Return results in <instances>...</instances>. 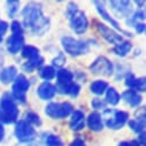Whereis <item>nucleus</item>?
<instances>
[{"mask_svg":"<svg viewBox=\"0 0 146 146\" xmlns=\"http://www.w3.org/2000/svg\"><path fill=\"white\" fill-rule=\"evenodd\" d=\"M119 146H131V144L129 141H122L119 144Z\"/></svg>","mask_w":146,"mask_h":146,"instance_id":"obj_41","label":"nucleus"},{"mask_svg":"<svg viewBox=\"0 0 146 146\" xmlns=\"http://www.w3.org/2000/svg\"><path fill=\"white\" fill-rule=\"evenodd\" d=\"M128 113L116 109H106L104 112V120L108 128L111 129H120L128 121Z\"/></svg>","mask_w":146,"mask_h":146,"instance_id":"obj_3","label":"nucleus"},{"mask_svg":"<svg viewBox=\"0 0 146 146\" xmlns=\"http://www.w3.org/2000/svg\"><path fill=\"white\" fill-rule=\"evenodd\" d=\"M40 54H39V50L37 47H35V46H24L23 50H22V56L28 59L29 61L36 59V58H38Z\"/></svg>","mask_w":146,"mask_h":146,"instance_id":"obj_23","label":"nucleus"},{"mask_svg":"<svg viewBox=\"0 0 146 146\" xmlns=\"http://www.w3.org/2000/svg\"><path fill=\"white\" fill-rule=\"evenodd\" d=\"M1 42H3V36L0 35V43H1Z\"/></svg>","mask_w":146,"mask_h":146,"instance_id":"obj_42","label":"nucleus"},{"mask_svg":"<svg viewBox=\"0 0 146 146\" xmlns=\"http://www.w3.org/2000/svg\"><path fill=\"white\" fill-rule=\"evenodd\" d=\"M19 6H20V3L19 1H7V11H8V15L11 17H13L15 15V13L19 11Z\"/></svg>","mask_w":146,"mask_h":146,"instance_id":"obj_30","label":"nucleus"},{"mask_svg":"<svg viewBox=\"0 0 146 146\" xmlns=\"http://www.w3.org/2000/svg\"><path fill=\"white\" fill-rule=\"evenodd\" d=\"M4 136H5V128H4L3 123H0V141L4 139Z\"/></svg>","mask_w":146,"mask_h":146,"instance_id":"obj_39","label":"nucleus"},{"mask_svg":"<svg viewBox=\"0 0 146 146\" xmlns=\"http://www.w3.org/2000/svg\"><path fill=\"white\" fill-rule=\"evenodd\" d=\"M88 127L92 131H100L104 128L101 115L98 112H92L88 117Z\"/></svg>","mask_w":146,"mask_h":146,"instance_id":"obj_18","label":"nucleus"},{"mask_svg":"<svg viewBox=\"0 0 146 146\" xmlns=\"http://www.w3.org/2000/svg\"><path fill=\"white\" fill-rule=\"evenodd\" d=\"M55 75L58 78V84H69V83H71L72 78H74L72 72L67 69H60Z\"/></svg>","mask_w":146,"mask_h":146,"instance_id":"obj_21","label":"nucleus"},{"mask_svg":"<svg viewBox=\"0 0 146 146\" xmlns=\"http://www.w3.org/2000/svg\"><path fill=\"white\" fill-rule=\"evenodd\" d=\"M121 99V96L114 88H109L106 90V102L111 104V105H117Z\"/></svg>","mask_w":146,"mask_h":146,"instance_id":"obj_24","label":"nucleus"},{"mask_svg":"<svg viewBox=\"0 0 146 146\" xmlns=\"http://www.w3.org/2000/svg\"><path fill=\"white\" fill-rule=\"evenodd\" d=\"M113 11L120 16H130L132 8L129 1H111Z\"/></svg>","mask_w":146,"mask_h":146,"instance_id":"obj_15","label":"nucleus"},{"mask_svg":"<svg viewBox=\"0 0 146 146\" xmlns=\"http://www.w3.org/2000/svg\"><path fill=\"white\" fill-rule=\"evenodd\" d=\"M55 74H56L55 69H54L53 67H51V66H45V67H43V68L39 70V76H40L43 80H45V81H51V80H53V78L55 77Z\"/></svg>","mask_w":146,"mask_h":146,"instance_id":"obj_26","label":"nucleus"},{"mask_svg":"<svg viewBox=\"0 0 146 146\" xmlns=\"http://www.w3.org/2000/svg\"><path fill=\"white\" fill-rule=\"evenodd\" d=\"M91 105H92V107L96 108V109H102V108H106V101H104V100H101V99H99V98L93 99L92 102H91Z\"/></svg>","mask_w":146,"mask_h":146,"instance_id":"obj_33","label":"nucleus"},{"mask_svg":"<svg viewBox=\"0 0 146 146\" xmlns=\"http://www.w3.org/2000/svg\"><path fill=\"white\" fill-rule=\"evenodd\" d=\"M22 16L24 27L36 35H43L50 28V20L43 15L42 7L38 4H28L22 11Z\"/></svg>","mask_w":146,"mask_h":146,"instance_id":"obj_1","label":"nucleus"},{"mask_svg":"<svg viewBox=\"0 0 146 146\" xmlns=\"http://www.w3.org/2000/svg\"><path fill=\"white\" fill-rule=\"evenodd\" d=\"M97 28H98L99 33L101 35V37L105 38L108 43L117 45V44H120V43L123 42L122 36L119 35L117 32H115L114 30H112L111 28H108L107 25H105L102 23H97Z\"/></svg>","mask_w":146,"mask_h":146,"instance_id":"obj_10","label":"nucleus"},{"mask_svg":"<svg viewBox=\"0 0 146 146\" xmlns=\"http://www.w3.org/2000/svg\"><path fill=\"white\" fill-rule=\"evenodd\" d=\"M15 136L22 143H29L36 137V131L25 120L16 122L15 125Z\"/></svg>","mask_w":146,"mask_h":146,"instance_id":"obj_7","label":"nucleus"},{"mask_svg":"<svg viewBox=\"0 0 146 146\" xmlns=\"http://www.w3.org/2000/svg\"><path fill=\"white\" fill-rule=\"evenodd\" d=\"M24 45V38L22 35H12L7 39V50L11 54H16Z\"/></svg>","mask_w":146,"mask_h":146,"instance_id":"obj_11","label":"nucleus"},{"mask_svg":"<svg viewBox=\"0 0 146 146\" xmlns=\"http://www.w3.org/2000/svg\"><path fill=\"white\" fill-rule=\"evenodd\" d=\"M129 127L137 133H141L144 130V122H140L139 120H130L129 122Z\"/></svg>","mask_w":146,"mask_h":146,"instance_id":"obj_29","label":"nucleus"},{"mask_svg":"<svg viewBox=\"0 0 146 146\" xmlns=\"http://www.w3.org/2000/svg\"><path fill=\"white\" fill-rule=\"evenodd\" d=\"M37 93L40 97V99H43V100H51L55 96L56 90H55V86L53 84H51L48 82H44V83H42L38 86Z\"/></svg>","mask_w":146,"mask_h":146,"instance_id":"obj_14","label":"nucleus"},{"mask_svg":"<svg viewBox=\"0 0 146 146\" xmlns=\"http://www.w3.org/2000/svg\"><path fill=\"white\" fill-rule=\"evenodd\" d=\"M16 75H17L16 68L14 66H9L0 72V81L5 84H8L16 78Z\"/></svg>","mask_w":146,"mask_h":146,"instance_id":"obj_20","label":"nucleus"},{"mask_svg":"<svg viewBox=\"0 0 146 146\" xmlns=\"http://www.w3.org/2000/svg\"><path fill=\"white\" fill-rule=\"evenodd\" d=\"M94 5H96V7H97V11H98V13L101 15V17L104 19V20H106L107 22H109L111 23L115 29H117V30H120L121 32H124L127 36H131V33H129V32H125V31H123L122 29H121V27H120V24H119V22L117 21H115L111 15L108 14V12L106 11V8H105V6H104V4L102 3H100V1H94Z\"/></svg>","mask_w":146,"mask_h":146,"instance_id":"obj_12","label":"nucleus"},{"mask_svg":"<svg viewBox=\"0 0 146 146\" xmlns=\"http://www.w3.org/2000/svg\"><path fill=\"white\" fill-rule=\"evenodd\" d=\"M55 90L63 94H69L71 97H76L80 93V85L77 83H69V84H58Z\"/></svg>","mask_w":146,"mask_h":146,"instance_id":"obj_17","label":"nucleus"},{"mask_svg":"<svg viewBox=\"0 0 146 146\" xmlns=\"http://www.w3.org/2000/svg\"><path fill=\"white\" fill-rule=\"evenodd\" d=\"M7 29H8V24H7L5 21L0 20V35L3 36V35L7 31Z\"/></svg>","mask_w":146,"mask_h":146,"instance_id":"obj_35","label":"nucleus"},{"mask_svg":"<svg viewBox=\"0 0 146 146\" xmlns=\"http://www.w3.org/2000/svg\"><path fill=\"white\" fill-rule=\"evenodd\" d=\"M64 62H66V56L63 55V53H59L56 55V58H54L52 61L53 66H56V67H62L64 64Z\"/></svg>","mask_w":146,"mask_h":146,"instance_id":"obj_32","label":"nucleus"},{"mask_svg":"<svg viewBox=\"0 0 146 146\" xmlns=\"http://www.w3.org/2000/svg\"><path fill=\"white\" fill-rule=\"evenodd\" d=\"M46 146H63V143L59 136L50 135L46 137Z\"/></svg>","mask_w":146,"mask_h":146,"instance_id":"obj_28","label":"nucleus"},{"mask_svg":"<svg viewBox=\"0 0 146 146\" xmlns=\"http://www.w3.org/2000/svg\"><path fill=\"white\" fill-rule=\"evenodd\" d=\"M11 29L13 31V35H23V27L19 21H14L11 24Z\"/></svg>","mask_w":146,"mask_h":146,"instance_id":"obj_31","label":"nucleus"},{"mask_svg":"<svg viewBox=\"0 0 146 146\" xmlns=\"http://www.w3.org/2000/svg\"><path fill=\"white\" fill-rule=\"evenodd\" d=\"M107 88H108V84H107L105 81H101V80L94 81V82H92L91 85H90L91 92L94 93V94H98V96H100V94H102L104 92H106Z\"/></svg>","mask_w":146,"mask_h":146,"instance_id":"obj_22","label":"nucleus"},{"mask_svg":"<svg viewBox=\"0 0 146 146\" xmlns=\"http://www.w3.org/2000/svg\"><path fill=\"white\" fill-rule=\"evenodd\" d=\"M23 69L25 70V71H29V72H31V71H33V66L28 61V62H25L24 64H23Z\"/></svg>","mask_w":146,"mask_h":146,"instance_id":"obj_38","label":"nucleus"},{"mask_svg":"<svg viewBox=\"0 0 146 146\" xmlns=\"http://www.w3.org/2000/svg\"><path fill=\"white\" fill-rule=\"evenodd\" d=\"M61 44L63 50L70 55L77 56L81 54H85L89 51V45L85 42L75 39L72 37H63L61 40Z\"/></svg>","mask_w":146,"mask_h":146,"instance_id":"obj_5","label":"nucleus"},{"mask_svg":"<svg viewBox=\"0 0 146 146\" xmlns=\"http://www.w3.org/2000/svg\"><path fill=\"white\" fill-rule=\"evenodd\" d=\"M137 141L139 143V145H144V144H145V133H143V132H141Z\"/></svg>","mask_w":146,"mask_h":146,"instance_id":"obj_40","label":"nucleus"},{"mask_svg":"<svg viewBox=\"0 0 146 146\" xmlns=\"http://www.w3.org/2000/svg\"><path fill=\"white\" fill-rule=\"evenodd\" d=\"M85 124V116L84 113L82 111H75L72 112L71 114V119L69 122V127L71 130H75V131H80L84 128Z\"/></svg>","mask_w":146,"mask_h":146,"instance_id":"obj_13","label":"nucleus"},{"mask_svg":"<svg viewBox=\"0 0 146 146\" xmlns=\"http://www.w3.org/2000/svg\"><path fill=\"white\" fill-rule=\"evenodd\" d=\"M122 98H123V100L127 104H129L132 107H137L141 102L140 96L136 91H133V90H127V91H124L123 94H122Z\"/></svg>","mask_w":146,"mask_h":146,"instance_id":"obj_19","label":"nucleus"},{"mask_svg":"<svg viewBox=\"0 0 146 146\" xmlns=\"http://www.w3.org/2000/svg\"><path fill=\"white\" fill-rule=\"evenodd\" d=\"M29 86H30V83L24 75L16 76L13 88H12V98L21 104H24L25 102V93L29 90Z\"/></svg>","mask_w":146,"mask_h":146,"instance_id":"obj_6","label":"nucleus"},{"mask_svg":"<svg viewBox=\"0 0 146 146\" xmlns=\"http://www.w3.org/2000/svg\"><path fill=\"white\" fill-rule=\"evenodd\" d=\"M77 11H78V8H77V6L75 4H69L68 7H67V16L70 17L71 15H74Z\"/></svg>","mask_w":146,"mask_h":146,"instance_id":"obj_34","label":"nucleus"},{"mask_svg":"<svg viewBox=\"0 0 146 146\" xmlns=\"http://www.w3.org/2000/svg\"><path fill=\"white\" fill-rule=\"evenodd\" d=\"M19 108L9 93H5L0 100V123H13L17 120Z\"/></svg>","mask_w":146,"mask_h":146,"instance_id":"obj_2","label":"nucleus"},{"mask_svg":"<svg viewBox=\"0 0 146 146\" xmlns=\"http://www.w3.org/2000/svg\"><path fill=\"white\" fill-rule=\"evenodd\" d=\"M135 28H136V31L138 33H143L145 31V24L144 23H136L135 24Z\"/></svg>","mask_w":146,"mask_h":146,"instance_id":"obj_37","label":"nucleus"},{"mask_svg":"<svg viewBox=\"0 0 146 146\" xmlns=\"http://www.w3.org/2000/svg\"><path fill=\"white\" fill-rule=\"evenodd\" d=\"M25 121L29 123V124H35V125H40L42 124V121H40V117L39 115H37L33 112H28L25 114Z\"/></svg>","mask_w":146,"mask_h":146,"instance_id":"obj_27","label":"nucleus"},{"mask_svg":"<svg viewBox=\"0 0 146 146\" xmlns=\"http://www.w3.org/2000/svg\"><path fill=\"white\" fill-rule=\"evenodd\" d=\"M90 70L94 75H104V76H111L113 74V64L107 58L99 56L93 63L90 66Z\"/></svg>","mask_w":146,"mask_h":146,"instance_id":"obj_8","label":"nucleus"},{"mask_svg":"<svg viewBox=\"0 0 146 146\" xmlns=\"http://www.w3.org/2000/svg\"><path fill=\"white\" fill-rule=\"evenodd\" d=\"M125 85L133 91H145V78H136L132 74H128L125 77Z\"/></svg>","mask_w":146,"mask_h":146,"instance_id":"obj_16","label":"nucleus"},{"mask_svg":"<svg viewBox=\"0 0 146 146\" xmlns=\"http://www.w3.org/2000/svg\"><path fill=\"white\" fill-rule=\"evenodd\" d=\"M70 25L71 29L74 30L76 33H84L88 29V20L86 16L83 12L77 11L74 15H71L70 17Z\"/></svg>","mask_w":146,"mask_h":146,"instance_id":"obj_9","label":"nucleus"},{"mask_svg":"<svg viewBox=\"0 0 146 146\" xmlns=\"http://www.w3.org/2000/svg\"><path fill=\"white\" fill-rule=\"evenodd\" d=\"M69 146H85V143H84L82 139H78V138H77V139H75V140H72Z\"/></svg>","mask_w":146,"mask_h":146,"instance_id":"obj_36","label":"nucleus"},{"mask_svg":"<svg viewBox=\"0 0 146 146\" xmlns=\"http://www.w3.org/2000/svg\"><path fill=\"white\" fill-rule=\"evenodd\" d=\"M72 112V105L69 102H51L45 107V114L52 119H64Z\"/></svg>","mask_w":146,"mask_h":146,"instance_id":"obj_4","label":"nucleus"},{"mask_svg":"<svg viewBox=\"0 0 146 146\" xmlns=\"http://www.w3.org/2000/svg\"><path fill=\"white\" fill-rule=\"evenodd\" d=\"M130 51H131V44L129 42H122V43L115 45L113 48V52L116 53L117 55H121V56L127 55Z\"/></svg>","mask_w":146,"mask_h":146,"instance_id":"obj_25","label":"nucleus"}]
</instances>
